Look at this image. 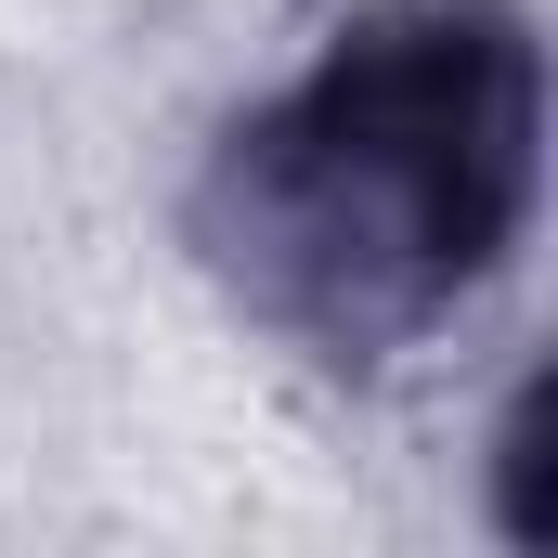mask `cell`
Listing matches in <instances>:
<instances>
[{
    "label": "cell",
    "mask_w": 558,
    "mask_h": 558,
    "mask_svg": "<svg viewBox=\"0 0 558 558\" xmlns=\"http://www.w3.org/2000/svg\"><path fill=\"white\" fill-rule=\"evenodd\" d=\"M546 221L533 0H351L312 65L234 105L182 182V247L260 338L377 377L454 338Z\"/></svg>",
    "instance_id": "cell-1"
},
{
    "label": "cell",
    "mask_w": 558,
    "mask_h": 558,
    "mask_svg": "<svg viewBox=\"0 0 558 558\" xmlns=\"http://www.w3.org/2000/svg\"><path fill=\"white\" fill-rule=\"evenodd\" d=\"M546 428H558V377L533 364L507 390V416H494V533L507 546H558V454H546Z\"/></svg>",
    "instance_id": "cell-2"
}]
</instances>
